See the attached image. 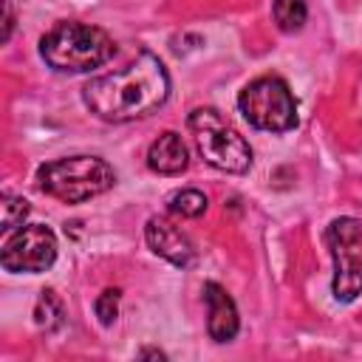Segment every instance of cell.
Wrapping results in <instances>:
<instances>
[{"mask_svg":"<svg viewBox=\"0 0 362 362\" xmlns=\"http://www.w3.org/2000/svg\"><path fill=\"white\" fill-rule=\"evenodd\" d=\"M167 96H170L167 68L150 51H141L122 71L96 76L82 88V99L88 110L113 124L150 116L167 102Z\"/></svg>","mask_w":362,"mask_h":362,"instance_id":"cell-1","label":"cell"},{"mask_svg":"<svg viewBox=\"0 0 362 362\" xmlns=\"http://www.w3.org/2000/svg\"><path fill=\"white\" fill-rule=\"evenodd\" d=\"M116 54L113 40L88 23L65 20L57 23L42 40H40V57L62 74H85L90 68L105 65Z\"/></svg>","mask_w":362,"mask_h":362,"instance_id":"cell-2","label":"cell"},{"mask_svg":"<svg viewBox=\"0 0 362 362\" xmlns=\"http://www.w3.org/2000/svg\"><path fill=\"white\" fill-rule=\"evenodd\" d=\"M40 189L62 204H82L107 192L116 181L113 167L99 156H68L37 170Z\"/></svg>","mask_w":362,"mask_h":362,"instance_id":"cell-3","label":"cell"},{"mask_svg":"<svg viewBox=\"0 0 362 362\" xmlns=\"http://www.w3.org/2000/svg\"><path fill=\"white\" fill-rule=\"evenodd\" d=\"M189 130L206 164L215 170L243 175L252 167V147L249 141L215 110V107H195L189 113Z\"/></svg>","mask_w":362,"mask_h":362,"instance_id":"cell-4","label":"cell"},{"mask_svg":"<svg viewBox=\"0 0 362 362\" xmlns=\"http://www.w3.org/2000/svg\"><path fill=\"white\" fill-rule=\"evenodd\" d=\"M238 107H240V116L257 130L286 133L297 127V99L286 85V79L280 76L252 79L240 90Z\"/></svg>","mask_w":362,"mask_h":362,"instance_id":"cell-5","label":"cell"},{"mask_svg":"<svg viewBox=\"0 0 362 362\" xmlns=\"http://www.w3.org/2000/svg\"><path fill=\"white\" fill-rule=\"evenodd\" d=\"M325 246L334 260L331 291L337 303H354L362 294V221L334 218L325 229Z\"/></svg>","mask_w":362,"mask_h":362,"instance_id":"cell-6","label":"cell"},{"mask_svg":"<svg viewBox=\"0 0 362 362\" xmlns=\"http://www.w3.org/2000/svg\"><path fill=\"white\" fill-rule=\"evenodd\" d=\"M57 260V235L45 223H25L8 232L0 252V266L14 274H40Z\"/></svg>","mask_w":362,"mask_h":362,"instance_id":"cell-7","label":"cell"},{"mask_svg":"<svg viewBox=\"0 0 362 362\" xmlns=\"http://www.w3.org/2000/svg\"><path fill=\"white\" fill-rule=\"evenodd\" d=\"M144 240H147V246H150L158 257H164L167 263H173V266H178V269H187V266H192V260H195V249H192L189 238H187L173 221H167L164 215H153V218L147 221V226H144Z\"/></svg>","mask_w":362,"mask_h":362,"instance_id":"cell-8","label":"cell"},{"mask_svg":"<svg viewBox=\"0 0 362 362\" xmlns=\"http://www.w3.org/2000/svg\"><path fill=\"white\" fill-rule=\"evenodd\" d=\"M204 300H206V331L215 342H229L235 339L238 328H240V320H238V308H235V300L226 294L223 286L218 283H204Z\"/></svg>","mask_w":362,"mask_h":362,"instance_id":"cell-9","label":"cell"},{"mask_svg":"<svg viewBox=\"0 0 362 362\" xmlns=\"http://www.w3.org/2000/svg\"><path fill=\"white\" fill-rule=\"evenodd\" d=\"M189 164V150L175 130H164L147 150V167L158 175H178Z\"/></svg>","mask_w":362,"mask_h":362,"instance_id":"cell-10","label":"cell"},{"mask_svg":"<svg viewBox=\"0 0 362 362\" xmlns=\"http://www.w3.org/2000/svg\"><path fill=\"white\" fill-rule=\"evenodd\" d=\"M272 17H274L280 31L294 34V31H300L305 25L308 6H305V0H274L272 3Z\"/></svg>","mask_w":362,"mask_h":362,"instance_id":"cell-11","label":"cell"},{"mask_svg":"<svg viewBox=\"0 0 362 362\" xmlns=\"http://www.w3.org/2000/svg\"><path fill=\"white\" fill-rule=\"evenodd\" d=\"M62 317H65V308H62V300L54 288H45L34 305V322L42 328V331H57L62 325Z\"/></svg>","mask_w":362,"mask_h":362,"instance_id":"cell-12","label":"cell"},{"mask_svg":"<svg viewBox=\"0 0 362 362\" xmlns=\"http://www.w3.org/2000/svg\"><path fill=\"white\" fill-rule=\"evenodd\" d=\"M170 212L181 218H201L206 212V195L201 189H178L170 195Z\"/></svg>","mask_w":362,"mask_h":362,"instance_id":"cell-13","label":"cell"},{"mask_svg":"<svg viewBox=\"0 0 362 362\" xmlns=\"http://www.w3.org/2000/svg\"><path fill=\"white\" fill-rule=\"evenodd\" d=\"M28 201L25 198H17V195H3V232L8 235V232H14L17 226H23V221H25V215H28Z\"/></svg>","mask_w":362,"mask_h":362,"instance_id":"cell-14","label":"cell"},{"mask_svg":"<svg viewBox=\"0 0 362 362\" xmlns=\"http://www.w3.org/2000/svg\"><path fill=\"white\" fill-rule=\"evenodd\" d=\"M119 297H122L119 288H105V291L96 297L93 308H96V317H99L102 325H110V322L116 320V314H119Z\"/></svg>","mask_w":362,"mask_h":362,"instance_id":"cell-15","label":"cell"},{"mask_svg":"<svg viewBox=\"0 0 362 362\" xmlns=\"http://www.w3.org/2000/svg\"><path fill=\"white\" fill-rule=\"evenodd\" d=\"M11 31H14V6H11V0H3V42H8V37H11Z\"/></svg>","mask_w":362,"mask_h":362,"instance_id":"cell-16","label":"cell"},{"mask_svg":"<svg viewBox=\"0 0 362 362\" xmlns=\"http://www.w3.org/2000/svg\"><path fill=\"white\" fill-rule=\"evenodd\" d=\"M141 356H156V359H164L161 351H141Z\"/></svg>","mask_w":362,"mask_h":362,"instance_id":"cell-17","label":"cell"}]
</instances>
